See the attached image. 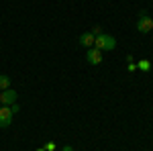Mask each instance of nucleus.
Wrapping results in <instances>:
<instances>
[{
  "mask_svg": "<svg viewBox=\"0 0 153 151\" xmlns=\"http://www.w3.org/2000/svg\"><path fill=\"white\" fill-rule=\"evenodd\" d=\"M10 125H12V110H10V106H2V108H0V127L6 129V127H10Z\"/></svg>",
  "mask_w": 153,
  "mask_h": 151,
  "instance_id": "39448f33",
  "label": "nucleus"
},
{
  "mask_svg": "<svg viewBox=\"0 0 153 151\" xmlns=\"http://www.w3.org/2000/svg\"><path fill=\"white\" fill-rule=\"evenodd\" d=\"M19 108H21V106L16 104V102H14V104H10V110H12V115H14V112H19Z\"/></svg>",
  "mask_w": 153,
  "mask_h": 151,
  "instance_id": "f8f14e48",
  "label": "nucleus"
},
{
  "mask_svg": "<svg viewBox=\"0 0 153 151\" xmlns=\"http://www.w3.org/2000/svg\"><path fill=\"white\" fill-rule=\"evenodd\" d=\"M137 31L139 33H151L153 31V19L147 12H139V21H137Z\"/></svg>",
  "mask_w": 153,
  "mask_h": 151,
  "instance_id": "f03ea898",
  "label": "nucleus"
},
{
  "mask_svg": "<svg viewBox=\"0 0 153 151\" xmlns=\"http://www.w3.org/2000/svg\"><path fill=\"white\" fill-rule=\"evenodd\" d=\"M94 39H96V37L92 35L90 31H86V33H82V35H80V45L90 49V47H94Z\"/></svg>",
  "mask_w": 153,
  "mask_h": 151,
  "instance_id": "423d86ee",
  "label": "nucleus"
},
{
  "mask_svg": "<svg viewBox=\"0 0 153 151\" xmlns=\"http://www.w3.org/2000/svg\"><path fill=\"white\" fill-rule=\"evenodd\" d=\"M86 59H88L90 65H100L102 63V51H98L96 47H90L86 51Z\"/></svg>",
  "mask_w": 153,
  "mask_h": 151,
  "instance_id": "20e7f679",
  "label": "nucleus"
},
{
  "mask_svg": "<svg viewBox=\"0 0 153 151\" xmlns=\"http://www.w3.org/2000/svg\"><path fill=\"white\" fill-rule=\"evenodd\" d=\"M94 47L98 49V51H112V49L117 47V39H114L112 35L102 33V35H98L94 39Z\"/></svg>",
  "mask_w": 153,
  "mask_h": 151,
  "instance_id": "f257e3e1",
  "label": "nucleus"
},
{
  "mask_svg": "<svg viewBox=\"0 0 153 151\" xmlns=\"http://www.w3.org/2000/svg\"><path fill=\"white\" fill-rule=\"evenodd\" d=\"M16 96H19L16 90H10V88H8V90H2V92H0V104L2 106L14 104V102H16Z\"/></svg>",
  "mask_w": 153,
  "mask_h": 151,
  "instance_id": "7ed1b4c3",
  "label": "nucleus"
},
{
  "mask_svg": "<svg viewBox=\"0 0 153 151\" xmlns=\"http://www.w3.org/2000/svg\"><path fill=\"white\" fill-rule=\"evenodd\" d=\"M61 151H74V149H71L70 145H63V147H61Z\"/></svg>",
  "mask_w": 153,
  "mask_h": 151,
  "instance_id": "ddd939ff",
  "label": "nucleus"
},
{
  "mask_svg": "<svg viewBox=\"0 0 153 151\" xmlns=\"http://www.w3.org/2000/svg\"><path fill=\"white\" fill-rule=\"evenodd\" d=\"M37 151H45V149H37Z\"/></svg>",
  "mask_w": 153,
  "mask_h": 151,
  "instance_id": "4468645a",
  "label": "nucleus"
},
{
  "mask_svg": "<svg viewBox=\"0 0 153 151\" xmlns=\"http://www.w3.org/2000/svg\"><path fill=\"white\" fill-rule=\"evenodd\" d=\"M8 88H10V78L4 76V74H0V92L2 90H8Z\"/></svg>",
  "mask_w": 153,
  "mask_h": 151,
  "instance_id": "0eeeda50",
  "label": "nucleus"
},
{
  "mask_svg": "<svg viewBox=\"0 0 153 151\" xmlns=\"http://www.w3.org/2000/svg\"><path fill=\"white\" fill-rule=\"evenodd\" d=\"M90 33H92L94 37H98V35H102L104 31H102V27H100V25H96V27H92V31H90Z\"/></svg>",
  "mask_w": 153,
  "mask_h": 151,
  "instance_id": "1a4fd4ad",
  "label": "nucleus"
},
{
  "mask_svg": "<svg viewBox=\"0 0 153 151\" xmlns=\"http://www.w3.org/2000/svg\"><path fill=\"white\" fill-rule=\"evenodd\" d=\"M127 70H129V71H135V70H137V63H133V61H129V65H127Z\"/></svg>",
  "mask_w": 153,
  "mask_h": 151,
  "instance_id": "9b49d317",
  "label": "nucleus"
},
{
  "mask_svg": "<svg viewBox=\"0 0 153 151\" xmlns=\"http://www.w3.org/2000/svg\"><path fill=\"white\" fill-rule=\"evenodd\" d=\"M43 149H45V151H55V143H45Z\"/></svg>",
  "mask_w": 153,
  "mask_h": 151,
  "instance_id": "9d476101",
  "label": "nucleus"
},
{
  "mask_svg": "<svg viewBox=\"0 0 153 151\" xmlns=\"http://www.w3.org/2000/svg\"><path fill=\"white\" fill-rule=\"evenodd\" d=\"M137 70H141V71H149V70H151V61H147V59H141V61L137 63Z\"/></svg>",
  "mask_w": 153,
  "mask_h": 151,
  "instance_id": "6e6552de",
  "label": "nucleus"
}]
</instances>
